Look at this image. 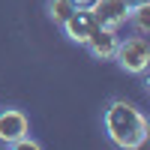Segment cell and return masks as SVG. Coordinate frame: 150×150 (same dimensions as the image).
Masks as SVG:
<instances>
[{"label":"cell","instance_id":"6da1fadb","mask_svg":"<svg viewBox=\"0 0 150 150\" xmlns=\"http://www.w3.org/2000/svg\"><path fill=\"white\" fill-rule=\"evenodd\" d=\"M102 129L108 141L120 150H138L150 138V123L138 105L129 99H111L102 111Z\"/></svg>","mask_w":150,"mask_h":150},{"label":"cell","instance_id":"7a4b0ae2","mask_svg":"<svg viewBox=\"0 0 150 150\" xmlns=\"http://www.w3.org/2000/svg\"><path fill=\"white\" fill-rule=\"evenodd\" d=\"M114 63L126 72V75H144L150 69V45L147 36H126V39H117V51H114Z\"/></svg>","mask_w":150,"mask_h":150},{"label":"cell","instance_id":"3957f363","mask_svg":"<svg viewBox=\"0 0 150 150\" xmlns=\"http://www.w3.org/2000/svg\"><path fill=\"white\" fill-rule=\"evenodd\" d=\"M129 9H132L129 0H96L90 6L93 21L99 27H108V30H120L129 21Z\"/></svg>","mask_w":150,"mask_h":150},{"label":"cell","instance_id":"277c9868","mask_svg":"<svg viewBox=\"0 0 150 150\" xmlns=\"http://www.w3.org/2000/svg\"><path fill=\"white\" fill-rule=\"evenodd\" d=\"M30 135V120L21 108H3L0 111V144L12 147L18 138Z\"/></svg>","mask_w":150,"mask_h":150},{"label":"cell","instance_id":"5b68a950","mask_svg":"<svg viewBox=\"0 0 150 150\" xmlns=\"http://www.w3.org/2000/svg\"><path fill=\"white\" fill-rule=\"evenodd\" d=\"M117 30H108V27H93V33L87 36V42H84V48L90 51V57H96V60H111L114 57V51H117Z\"/></svg>","mask_w":150,"mask_h":150},{"label":"cell","instance_id":"8992f818","mask_svg":"<svg viewBox=\"0 0 150 150\" xmlns=\"http://www.w3.org/2000/svg\"><path fill=\"white\" fill-rule=\"evenodd\" d=\"M63 27V33H66V39L69 42H78V45H84L87 42V36L93 33V27H96V21H93V12L90 9H75L72 15L60 24Z\"/></svg>","mask_w":150,"mask_h":150},{"label":"cell","instance_id":"52a82bcc","mask_svg":"<svg viewBox=\"0 0 150 150\" xmlns=\"http://www.w3.org/2000/svg\"><path fill=\"white\" fill-rule=\"evenodd\" d=\"M129 21H132V27L144 36L150 30V3H135L129 9Z\"/></svg>","mask_w":150,"mask_h":150},{"label":"cell","instance_id":"ba28073f","mask_svg":"<svg viewBox=\"0 0 150 150\" xmlns=\"http://www.w3.org/2000/svg\"><path fill=\"white\" fill-rule=\"evenodd\" d=\"M45 9H48V18H51L54 24H63L72 12H75V6H72V0H48L45 3Z\"/></svg>","mask_w":150,"mask_h":150},{"label":"cell","instance_id":"9c48e42d","mask_svg":"<svg viewBox=\"0 0 150 150\" xmlns=\"http://www.w3.org/2000/svg\"><path fill=\"white\" fill-rule=\"evenodd\" d=\"M12 147H15V150H39L42 144L36 141V138H30V135H24V138H18V141L12 144Z\"/></svg>","mask_w":150,"mask_h":150},{"label":"cell","instance_id":"30bf717a","mask_svg":"<svg viewBox=\"0 0 150 150\" xmlns=\"http://www.w3.org/2000/svg\"><path fill=\"white\" fill-rule=\"evenodd\" d=\"M93 3H96V0H72V6H75V9H90Z\"/></svg>","mask_w":150,"mask_h":150},{"label":"cell","instance_id":"8fae6325","mask_svg":"<svg viewBox=\"0 0 150 150\" xmlns=\"http://www.w3.org/2000/svg\"><path fill=\"white\" fill-rule=\"evenodd\" d=\"M129 3H132V6H135V3H150V0H129Z\"/></svg>","mask_w":150,"mask_h":150}]
</instances>
